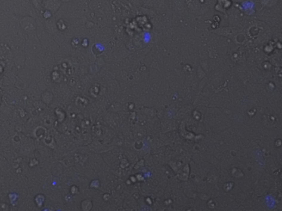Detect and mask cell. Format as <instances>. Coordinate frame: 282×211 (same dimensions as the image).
I'll list each match as a JSON object with an SVG mask.
<instances>
[{"instance_id": "6da1fadb", "label": "cell", "mask_w": 282, "mask_h": 211, "mask_svg": "<svg viewBox=\"0 0 282 211\" xmlns=\"http://www.w3.org/2000/svg\"><path fill=\"white\" fill-rule=\"evenodd\" d=\"M253 154L257 164L261 167H264L265 166V161L262 151L258 149L255 150L253 152Z\"/></svg>"}, {"instance_id": "7a4b0ae2", "label": "cell", "mask_w": 282, "mask_h": 211, "mask_svg": "<svg viewBox=\"0 0 282 211\" xmlns=\"http://www.w3.org/2000/svg\"><path fill=\"white\" fill-rule=\"evenodd\" d=\"M264 202L266 206L269 209H274L276 207L277 204V202L272 195L269 194L265 196L264 198Z\"/></svg>"}, {"instance_id": "3957f363", "label": "cell", "mask_w": 282, "mask_h": 211, "mask_svg": "<svg viewBox=\"0 0 282 211\" xmlns=\"http://www.w3.org/2000/svg\"><path fill=\"white\" fill-rule=\"evenodd\" d=\"M242 8L244 10L251 11L254 8V4L252 2L246 1L242 4Z\"/></svg>"}, {"instance_id": "277c9868", "label": "cell", "mask_w": 282, "mask_h": 211, "mask_svg": "<svg viewBox=\"0 0 282 211\" xmlns=\"http://www.w3.org/2000/svg\"><path fill=\"white\" fill-rule=\"evenodd\" d=\"M168 116H170V117H173L174 116V114H175V113L173 110H170V111L168 112Z\"/></svg>"}]
</instances>
